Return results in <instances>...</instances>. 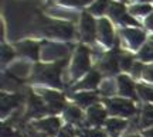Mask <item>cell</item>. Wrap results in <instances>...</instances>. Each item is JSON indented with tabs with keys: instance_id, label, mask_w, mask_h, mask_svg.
<instances>
[{
	"instance_id": "d6986e66",
	"label": "cell",
	"mask_w": 153,
	"mask_h": 137,
	"mask_svg": "<svg viewBox=\"0 0 153 137\" xmlns=\"http://www.w3.org/2000/svg\"><path fill=\"white\" fill-rule=\"evenodd\" d=\"M65 116L68 120L78 122L81 119V112H79V109H76L75 106H70V108H67V110H65Z\"/></svg>"
},
{
	"instance_id": "ac0fdd59",
	"label": "cell",
	"mask_w": 153,
	"mask_h": 137,
	"mask_svg": "<svg viewBox=\"0 0 153 137\" xmlns=\"http://www.w3.org/2000/svg\"><path fill=\"white\" fill-rule=\"evenodd\" d=\"M137 92H139V95H140L142 99L153 102V88L146 86V85H139V86H137Z\"/></svg>"
},
{
	"instance_id": "4fadbf2b",
	"label": "cell",
	"mask_w": 153,
	"mask_h": 137,
	"mask_svg": "<svg viewBox=\"0 0 153 137\" xmlns=\"http://www.w3.org/2000/svg\"><path fill=\"white\" fill-rule=\"evenodd\" d=\"M126 126V122L125 120H119V119H111V120L106 122V129L111 134L116 136L118 133H120Z\"/></svg>"
},
{
	"instance_id": "f1b7e54d",
	"label": "cell",
	"mask_w": 153,
	"mask_h": 137,
	"mask_svg": "<svg viewBox=\"0 0 153 137\" xmlns=\"http://www.w3.org/2000/svg\"><path fill=\"white\" fill-rule=\"evenodd\" d=\"M146 26H148L149 28H152V30H153V14L149 17L148 20H146Z\"/></svg>"
},
{
	"instance_id": "8fae6325",
	"label": "cell",
	"mask_w": 153,
	"mask_h": 137,
	"mask_svg": "<svg viewBox=\"0 0 153 137\" xmlns=\"http://www.w3.org/2000/svg\"><path fill=\"white\" fill-rule=\"evenodd\" d=\"M88 119H89V122L94 123V124H101L105 119V110L102 109L99 105H95V106H92V108L89 109V112H88Z\"/></svg>"
},
{
	"instance_id": "ba28073f",
	"label": "cell",
	"mask_w": 153,
	"mask_h": 137,
	"mask_svg": "<svg viewBox=\"0 0 153 137\" xmlns=\"http://www.w3.org/2000/svg\"><path fill=\"white\" fill-rule=\"evenodd\" d=\"M98 31H99L101 40H102L106 45H111V43H112V27H111V24L108 20L102 18V20L99 21Z\"/></svg>"
},
{
	"instance_id": "ffe728a7",
	"label": "cell",
	"mask_w": 153,
	"mask_h": 137,
	"mask_svg": "<svg viewBox=\"0 0 153 137\" xmlns=\"http://www.w3.org/2000/svg\"><path fill=\"white\" fill-rule=\"evenodd\" d=\"M139 55H140V58H142L143 61L153 60V41H150L148 45H145Z\"/></svg>"
},
{
	"instance_id": "277c9868",
	"label": "cell",
	"mask_w": 153,
	"mask_h": 137,
	"mask_svg": "<svg viewBox=\"0 0 153 137\" xmlns=\"http://www.w3.org/2000/svg\"><path fill=\"white\" fill-rule=\"evenodd\" d=\"M81 30H82V38L85 41H94V37H95V23H94L92 17L89 16L88 13L82 14Z\"/></svg>"
},
{
	"instance_id": "5b68a950",
	"label": "cell",
	"mask_w": 153,
	"mask_h": 137,
	"mask_svg": "<svg viewBox=\"0 0 153 137\" xmlns=\"http://www.w3.org/2000/svg\"><path fill=\"white\" fill-rule=\"evenodd\" d=\"M47 34L55 35V37H60V38H70L72 35L74 28L70 24H62V23H57L54 26H50L47 30Z\"/></svg>"
},
{
	"instance_id": "6da1fadb",
	"label": "cell",
	"mask_w": 153,
	"mask_h": 137,
	"mask_svg": "<svg viewBox=\"0 0 153 137\" xmlns=\"http://www.w3.org/2000/svg\"><path fill=\"white\" fill-rule=\"evenodd\" d=\"M67 61H61L57 65L54 66H38L37 75H36V79L38 81H43V82H47L50 85H55V86H61L60 83V66L65 65Z\"/></svg>"
},
{
	"instance_id": "8992f818",
	"label": "cell",
	"mask_w": 153,
	"mask_h": 137,
	"mask_svg": "<svg viewBox=\"0 0 153 137\" xmlns=\"http://www.w3.org/2000/svg\"><path fill=\"white\" fill-rule=\"evenodd\" d=\"M109 10H111L112 17L116 18L118 21H126V23H129V24H135V26L137 24L136 21L132 20L131 17H128V14H125V6L123 4H120V3H112Z\"/></svg>"
},
{
	"instance_id": "484cf974",
	"label": "cell",
	"mask_w": 153,
	"mask_h": 137,
	"mask_svg": "<svg viewBox=\"0 0 153 137\" xmlns=\"http://www.w3.org/2000/svg\"><path fill=\"white\" fill-rule=\"evenodd\" d=\"M143 75L148 78V79L153 81V65H152V66H149V68H146V69L143 71Z\"/></svg>"
},
{
	"instance_id": "83f0119b",
	"label": "cell",
	"mask_w": 153,
	"mask_h": 137,
	"mask_svg": "<svg viewBox=\"0 0 153 137\" xmlns=\"http://www.w3.org/2000/svg\"><path fill=\"white\" fill-rule=\"evenodd\" d=\"M89 137H106L101 130H92L89 133Z\"/></svg>"
},
{
	"instance_id": "7a4b0ae2",
	"label": "cell",
	"mask_w": 153,
	"mask_h": 137,
	"mask_svg": "<svg viewBox=\"0 0 153 137\" xmlns=\"http://www.w3.org/2000/svg\"><path fill=\"white\" fill-rule=\"evenodd\" d=\"M108 110L112 115H122V116H132L135 113V108L131 102L123 100V99H114L108 100Z\"/></svg>"
},
{
	"instance_id": "cb8c5ba5",
	"label": "cell",
	"mask_w": 153,
	"mask_h": 137,
	"mask_svg": "<svg viewBox=\"0 0 153 137\" xmlns=\"http://www.w3.org/2000/svg\"><path fill=\"white\" fill-rule=\"evenodd\" d=\"M1 52H3V55H1V58H3V61H9L13 58V51L10 49V47H3V49H1Z\"/></svg>"
},
{
	"instance_id": "2e32d148",
	"label": "cell",
	"mask_w": 153,
	"mask_h": 137,
	"mask_svg": "<svg viewBox=\"0 0 153 137\" xmlns=\"http://www.w3.org/2000/svg\"><path fill=\"white\" fill-rule=\"evenodd\" d=\"M153 124V106H146L143 109L142 119H140V126L149 127Z\"/></svg>"
},
{
	"instance_id": "1f68e13d",
	"label": "cell",
	"mask_w": 153,
	"mask_h": 137,
	"mask_svg": "<svg viewBox=\"0 0 153 137\" xmlns=\"http://www.w3.org/2000/svg\"><path fill=\"white\" fill-rule=\"evenodd\" d=\"M129 137H139V136H129Z\"/></svg>"
},
{
	"instance_id": "4dcf8cb0",
	"label": "cell",
	"mask_w": 153,
	"mask_h": 137,
	"mask_svg": "<svg viewBox=\"0 0 153 137\" xmlns=\"http://www.w3.org/2000/svg\"><path fill=\"white\" fill-rule=\"evenodd\" d=\"M82 1H84V3H88V1H91V0H82Z\"/></svg>"
},
{
	"instance_id": "3957f363",
	"label": "cell",
	"mask_w": 153,
	"mask_h": 137,
	"mask_svg": "<svg viewBox=\"0 0 153 137\" xmlns=\"http://www.w3.org/2000/svg\"><path fill=\"white\" fill-rule=\"evenodd\" d=\"M89 61H88V49L85 47H79L75 54L74 65H72V77L78 78L88 69Z\"/></svg>"
},
{
	"instance_id": "4316f807",
	"label": "cell",
	"mask_w": 153,
	"mask_h": 137,
	"mask_svg": "<svg viewBox=\"0 0 153 137\" xmlns=\"http://www.w3.org/2000/svg\"><path fill=\"white\" fill-rule=\"evenodd\" d=\"M62 3H64V4H76V6L84 4L82 0H62Z\"/></svg>"
},
{
	"instance_id": "7402d4cb",
	"label": "cell",
	"mask_w": 153,
	"mask_h": 137,
	"mask_svg": "<svg viewBox=\"0 0 153 137\" xmlns=\"http://www.w3.org/2000/svg\"><path fill=\"white\" fill-rule=\"evenodd\" d=\"M119 64L123 69H129V66L132 65V58L128 54H120L119 57Z\"/></svg>"
},
{
	"instance_id": "9a60e30c",
	"label": "cell",
	"mask_w": 153,
	"mask_h": 137,
	"mask_svg": "<svg viewBox=\"0 0 153 137\" xmlns=\"http://www.w3.org/2000/svg\"><path fill=\"white\" fill-rule=\"evenodd\" d=\"M99 82V74L98 72H91L89 75H88L85 79H84V82L79 83V85H76L75 88L79 89V88H95Z\"/></svg>"
},
{
	"instance_id": "9c48e42d",
	"label": "cell",
	"mask_w": 153,
	"mask_h": 137,
	"mask_svg": "<svg viewBox=\"0 0 153 137\" xmlns=\"http://www.w3.org/2000/svg\"><path fill=\"white\" fill-rule=\"evenodd\" d=\"M118 85H119V93L123 96H129V98H135V92H133V83L128 77L120 75L118 78Z\"/></svg>"
},
{
	"instance_id": "d4e9b609",
	"label": "cell",
	"mask_w": 153,
	"mask_h": 137,
	"mask_svg": "<svg viewBox=\"0 0 153 137\" xmlns=\"http://www.w3.org/2000/svg\"><path fill=\"white\" fill-rule=\"evenodd\" d=\"M58 137H74V132H72V129L70 126H67L64 127V130L60 133Z\"/></svg>"
},
{
	"instance_id": "603a6c76",
	"label": "cell",
	"mask_w": 153,
	"mask_h": 137,
	"mask_svg": "<svg viewBox=\"0 0 153 137\" xmlns=\"http://www.w3.org/2000/svg\"><path fill=\"white\" fill-rule=\"evenodd\" d=\"M150 10H152V7L148 6V4L135 6V7H132V13H133V14H143V13H149Z\"/></svg>"
},
{
	"instance_id": "7c38bea8",
	"label": "cell",
	"mask_w": 153,
	"mask_h": 137,
	"mask_svg": "<svg viewBox=\"0 0 153 137\" xmlns=\"http://www.w3.org/2000/svg\"><path fill=\"white\" fill-rule=\"evenodd\" d=\"M118 62H119V60L115 57V54H108L104 58V61H102L101 68L106 72L114 74V72H116V69H118Z\"/></svg>"
},
{
	"instance_id": "30bf717a",
	"label": "cell",
	"mask_w": 153,
	"mask_h": 137,
	"mask_svg": "<svg viewBox=\"0 0 153 137\" xmlns=\"http://www.w3.org/2000/svg\"><path fill=\"white\" fill-rule=\"evenodd\" d=\"M123 35H126L132 47H139L145 40V33L139 30H123Z\"/></svg>"
},
{
	"instance_id": "5bb4252c",
	"label": "cell",
	"mask_w": 153,
	"mask_h": 137,
	"mask_svg": "<svg viewBox=\"0 0 153 137\" xmlns=\"http://www.w3.org/2000/svg\"><path fill=\"white\" fill-rule=\"evenodd\" d=\"M20 51H22L24 55H27L30 58H37L38 57V45L31 43V41H27V43H23L20 45Z\"/></svg>"
},
{
	"instance_id": "e0dca14e",
	"label": "cell",
	"mask_w": 153,
	"mask_h": 137,
	"mask_svg": "<svg viewBox=\"0 0 153 137\" xmlns=\"http://www.w3.org/2000/svg\"><path fill=\"white\" fill-rule=\"evenodd\" d=\"M95 99H97V96L92 95V93H79V95H75V100L81 105V106L91 105L92 102H95Z\"/></svg>"
},
{
	"instance_id": "44dd1931",
	"label": "cell",
	"mask_w": 153,
	"mask_h": 137,
	"mask_svg": "<svg viewBox=\"0 0 153 137\" xmlns=\"http://www.w3.org/2000/svg\"><path fill=\"white\" fill-rule=\"evenodd\" d=\"M106 1H108V0H98V1L91 7V11H92V13H98V14H101V13L105 10L106 4H108Z\"/></svg>"
},
{
	"instance_id": "52a82bcc",
	"label": "cell",
	"mask_w": 153,
	"mask_h": 137,
	"mask_svg": "<svg viewBox=\"0 0 153 137\" xmlns=\"http://www.w3.org/2000/svg\"><path fill=\"white\" fill-rule=\"evenodd\" d=\"M37 126L40 130L45 132L48 136H54L55 133L58 132V127H60V120L55 119V117H50L45 120H41L37 123Z\"/></svg>"
},
{
	"instance_id": "f546056e",
	"label": "cell",
	"mask_w": 153,
	"mask_h": 137,
	"mask_svg": "<svg viewBox=\"0 0 153 137\" xmlns=\"http://www.w3.org/2000/svg\"><path fill=\"white\" fill-rule=\"evenodd\" d=\"M145 137H153V129H152V130H148V132H145Z\"/></svg>"
}]
</instances>
